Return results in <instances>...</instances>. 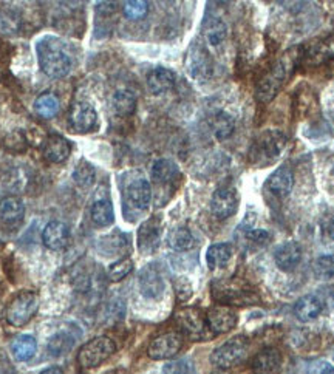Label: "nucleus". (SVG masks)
I'll use <instances>...</instances> for the list:
<instances>
[{"label":"nucleus","mask_w":334,"mask_h":374,"mask_svg":"<svg viewBox=\"0 0 334 374\" xmlns=\"http://www.w3.org/2000/svg\"><path fill=\"white\" fill-rule=\"evenodd\" d=\"M302 47H294L285 51L268 73L261 76V80L257 82V100L261 102L271 101L277 95L284 82L290 77L297 65L302 62Z\"/></svg>","instance_id":"obj_1"},{"label":"nucleus","mask_w":334,"mask_h":374,"mask_svg":"<svg viewBox=\"0 0 334 374\" xmlns=\"http://www.w3.org/2000/svg\"><path fill=\"white\" fill-rule=\"evenodd\" d=\"M36 48L39 65L48 77L59 80L70 73L71 59L53 37H45L39 41Z\"/></svg>","instance_id":"obj_2"},{"label":"nucleus","mask_w":334,"mask_h":374,"mask_svg":"<svg viewBox=\"0 0 334 374\" xmlns=\"http://www.w3.org/2000/svg\"><path fill=\"white\" fill-rule=\"evenodd\" d=\"M39 308V297L33 291H21L5 308V319L10 325L21 328L35 317Z\"/></svg>","instance_id":"obj_3"},{"label":"nucleus","mask_w":334,"mask_h":374,"mask_svg":"<svg viewBox=\"0 0 334 374\" xmlns=\"http://www.w3.org/2000/svg\"><path fill=\"white\" fill-rule=\"evenodd\" d=\"M286 146V136L277 132V130H270L263 132L252 147V161L260 164V166H270L272 161H276L284 152Z\"/></svg>","instance_id":"obj_4"},{"label":"nucleus","mask_w":334,"mask_h":374,"mask_svg":"<svg viewBox=\"0 0 334 374\" xmlns=\"http://www.w3.org/2000/svg\"><path fill=\"white\" fill-rule=\"evenodd\" d=\"M214 299L221 305L248 306L255 305L260 301L259 294L252 291L246 285L235 283V281H225V283H215L212 288Z\"/></svg>","instance_id":"obj_5"},{"label":"nucleus","mask_w":334,"mask_h":374,"mask_svg":"<svg viewBox=\"0 0 334 374\" xmlns=\"http://www.w3.org/2000/svg\"><path fill=\"white\" fill-rule=\"evenodd\" d=\"M116 351L113 340L107 336H100L91 339L77 353V364L82 370H91L100 366Z\"/></svg>","instance_id":"obj_6"},{"label":"nucleus","mask_w":334,"mask_h":374,"mask_svg":"<svg viewBox=\"0 0 334 374\" xmlns=\"http://www.w3.org/2000/svg\"><path fill=\"white\" fill-rule=\"evenodd\" d=\"M248 348H250V342L243 336L229 339L228 342L220 345L212 353L211 362L221 370L232 368V366L241 364L246 359Z\"/></svg>","instance_id":"obj_7"},{"label":"nucleus","mask_w":334,"mask_h":374,"mask_svg":"<svg viewBox=\"0 0 334 374\" xmlns=\"http://www.w3.org/2000/svg\"><path fill=\"white\" fill-rule=\"evenodd\" d=\"M152 201V189L149 181L135 180L124 190V212H138V215L147 211Z\"/></svg>","instance_id":"obj_8"},{"label":"nucleus","mask_w":334,"mask_h":374,"mask_svg":"<svg viewBox=\"0 0 334 374\" xmlns=\"http://www.w3.org/2000/svg\"><path fill=\"white\" fill-rule=\"evenodd\" d=\"M186 68L189 71V75L196 81L209 80V77H211L214 65L211 56H209L207 50L205 48V45L198 42H194L191 45V48H189L186 56Z\"/></svg>","instance_id":"obj_9"},{"label":"nucleus","mask_w":334,"mask_h":374,"mask_svg":"<svg viewBox=\"0 0 334 374\" xmlns=\"http://www.w3.org/2000/svg\"><path fill=\"white\" fill-rule=\"evenodd\" d=\"M175 321L183 333L194 339H198L206 334L207 320L198 308H181V310L175 312Z\"/></svg>","instance_id":"obj_10"},{"label":"nucleus","mask_w":334,"mask_h":374,"mask_svg":"<svg viewBox=\"0 0 334 374\" xmlns=\"http://www.w3.org/2000/svg\"><path fill=\"white\" fill-rule=\"evenodd\" d=\"M183 346V337L178 333H166L155 337L149 345L147 354L154 360L172 359L180 353Z\"/></svg>","instance_id":"obj_11"},{"label":"nucleus","mask_w":334,"mask_h":374,"mask_svg":"<svg viewBox=\"0 0 334 374\" xmlns=\"http://www.w3.org/2000/svg\"><path fill=\"white\" fill-rule=\"evenodd\" d=\"M334 59V35L324 39H316L310 47L302 50V64L308 67H319V65L330 62Z\"/></svg>","instance_id":"obj_12"},{"label":"nucleus","mask_w":334,"mask_h":374,"mask_svg":"<svg viewBox=\"0 0 334 374\" xmlns=\"http://www.w3.org/2000/svg\"><path fill=\"white\" fill-rule=\"evenodd\" d=\"M206 320L212 334H226L234 330L235 325H237L239 317L232 308L226 305H217L207 311Z\"/></svg>","instance_id":"obj_13"},{"label":"nucleus","mask_w":334,"mask_h":374,"mask_svg":"<svg viewBox=\"0 0 334 374\" xmlns=\"http://www.w3.org/2000/svg\"><path fill=\"white\" fill-rule=\"evenodd\" d=\"M71 126L80 133H89L96 129L98 113L89 102L76 101L70 109Z\"/></svg>","instance_id":"obj_14"},{"label":"nucleus","mask_w":334,"mask_h":374,"mask_svg":"<svg viewBox=\"0 0 334 374\" xmlns=\"http://www.w3.org/2000/svg\"><path fill=\"white\" fill-rule=\"evenodd\" d=\"M239 207L237 192L231 187H220L214 192L211 209L219 220H226L232 216Z\"/></svg>","instance_id":"obj_15"},{"label":"nucleus","mask_w":334,"mask_h":374,"mask_svg":"<svg viewBox=\"0 0 334 374\" xmlns=\"http://www.w3.org/2000/svg\"><path fill=\"white\" fill-rule=\"evenodd\" d=\"M140 291L146 299H160L165 292V280L156 265H147L140 272Z\"/></svg>","instance_id":"obj_16"},{"label":"nucleus","mask_w":334,"mask_h":374,"mask_svg":"<svg viewBox=\"0 0 334 374\" xmlns=\"http://www.w3.org/2000/svg\"><path fill=\"white\" fill-rule=\"evenodd\" d=\"M161 239V218L152 216L144 221L138 229V247L142 254H152L160 246Z\"/></svg>","instance_id":"obj_17"},{"label":"nucleus","mask_w":334,"mask_h":374,"mask_svg":"<svg viewBox=\"0 0 334 374\" xmlns=\"http://www.w3.org/2000/svg\"><path fill=\"white\" fill-rule=\"evenodd\" d=\"M294 186V175L291 167L281 166L274 172L265 183L266 192H270L272 196L279 200L286 198L291 194Z\"/></svg>","instance_id":"obj_18"},{"label":"nucleus","mask_w":334,"mask_h":374,"mask_svg":"<svg viewBox=\"0 0 334 374\" xmlns=\"http://www.w3.org/2000/svg\"><path fill=\"white\" fill-rule=\"evenodd\" d=\"M274 260H276V265L281 271L293 272L302 260V247L296 241L281 243L274 252Z\"/></svg>","instance_id":"obj_19"},{"label":"nucleus","mask_w":334,"mask_h":374,"mask_svg":"<svg viewBox=\"0 0 334 374\" xmlns=\"http://www.w3.org/2000/svg\"><path fill=\"white\" fill-rule=\"evenodd\" d=\"M70 239V229L62 221H50L44 229L42 240L44 245L47 246L51 251H61L65 246H67Z\"/></svg>","instance_id":"obj_20"},{"label":"nucleus","mask_w":334,"mask_h":374,"mask_svg":"<svg viewBox=\"0 0 334 374\" xmlns=\"http://www.w3.org/2000/svg\"><path fill=\"white\" fill-rule=\"evenodd\" d=\"M280 365L281 356L276 348H263L252 359V371L255 374H276Z\"/></svg>","instance_id":"obj_21"},{"label":"nucleus","mask_w":334,"mask_h":374,"mask_svg":"<svg viewBox=\"0 0 334 374\" xmlns=\"http://www.w3.org/2000/svg\"><path fill=\"white\" fill-rule=\"evenodd\" d=\"M25 205L17 196H5L0 200V221L6 226H16L24 220Z\"/></svg>","instance_id":"obj_22"},{"label":"nucleus","mask_w":334,"mask_h":374,"mask_svg":"<svg viewBox=\"0 0 334 374\" xmlns=\"http://www.w3.org/2000/svg\"><path fill=\"white\" fill-rule=\"evenodd\" d=\"M176 76L172 70L166 67H156L147 76V87L150 93L163 95L175 87Z\"/></svg>","instance_id":"obj_23"},{"label":"nucleus","mask_w":334,"mask_h":374,"mask_svg":"<svg viewBox=\"0 0 334 374\" xmlns=\"http://www.w3.org/2000/svg\"><path fill=\"white\" fill-rule=\"evenodd\" d=\"M324 301L320 300L317 295L308 294L305 297L300 299L296 306H294V314L300 321H311L316 320L320 314L324 312Z\"/></svg>","instance_id":"obj_24"},{"label":"nucleus","mask_w":334,"mask_h":374,"mask_svg":"<svg viewBox=\"0 0 334 374\" xmlns=\"http://www.w3.org/2000/svg\"><path fill=\"white\" fill-rule=\"evenodd\" d=\"M70 142L61 135H50L44 144L45 158L51 162H62L70 156Z\"/></svg>","instance_id":"obj_25"},{"label":"nucleus","mask_w":334,"mask_h":374,"mask_svg":"<svg viewBox=\"0 0 334 374\" xmlns=\"http://www.w3.org/2000/svg\"><path fill=\"white\" fill-rule=\"evenodd\" d=\"M232 246L229 243H217L207 249L206 252V261L209 269H220L225 268L229 260L232 259Z\"/></svg>","instance_id":"obj_26"},{"label":"nucleus","mask_w":334,"mask_h":374,"mask_svg":"<svg viewBox=\"0 0 334 374\" xmlns=\"http://www.w3.org/2000/svg\"><path fill=\"white\" fill-rule=\"evenodd\" d=\"M203 36H205L206 42L212 47H217L228 36V27L226 24L219 17H209L203 25Z\"/></svg>","instance_id":"obj_27"},{"label":"nucleus","mask_w":334,"mask_h":374,"mask_svg":"<svg viewBox=\"0 0 334 374\" xmlns=\"http://www.w3.org/2000/svg\"><path fill=\"white\" fill-rule=\"evenodd\" d=\"M36 350H37L36 339L28 336V334L17 336L11 344L12 356H15L19 362H27V360H30L33 356H35Z\"/></svg>","instance_id":"obj_28"},{"label":"nucleus","mask_w":334,"mask_h":374,"mask_svg":"<svg viewBox=\"0 0 334 374\" xmlns=\"http://www.w3.org/2000/svg\"><path fill=\"white\" fill-rule=\"evenodd\" d=\"M180 176V169L174 161L170 160H158L152 166V178L160 185H167V183L175 181Z\"/></svg>","instance_id":"obj_29"},{"label":"nucleus","mask_w":334,"mask_h":374,"mask_svg":"<svg viewBox=\"0 0 334 374\" xmlns=\"http://www.w3.org/2000/svg\"><path fill=\"white\" fill-rule=\"evenodd\" d=\"M167 245L170 246V249H174V251L183 252V251H189V249H192L195 245V240H194L192 232L189 231L187 227L178 226L169 232Z\"/></svg>","instance_id":"obj_30"},{"label":"nucleus","mask_w":334,"mask_h":374,"mask_svg":"<svg viewBox=\"0 0 334 374\" xmlns=\"http://www.w3.org/2000/svg\"><path fill=\"white\" fill-rule=\"evenodd\" d=\"M91 220L96 226L106 227L110 226L115 221V211L113 205L109 200H98L93 206H91Z\"/></svg>","instance_id":"obj_31"},{"label":"nucleus","mask_w":334,"mask_h":374,"mask_svg":"<svg viewBox=\"0 0 334 374\" xmlns=\"http://www.w3.org/2000/svg\"><path fill=\"white\" fill-rule=\"evenodd\" d=\"M209 124H211V130L217 140H226V138L232 135L235 127L234 118L225 113V111L215 113L211 120H209Z\"/></svg>","instance_id":"obj_32"},{"label":"nucleus","mask_w":334,"mask_h":374,"mask_svg":"<svg viewBox=\"0 0 334 374\" xmlns=\"http://www.w3.org/2000/svg\"><path fill=\"white\" fill-rule=\"evenodd\" d=\"M113 107L118 115L130 116L136 109V97L127 90L116 91L113 96Z\"/></svg>","instance_id":"obj_33"},{"label":"nucleus","mask_w":334,"mask_h":374,"mask_svg":"<svg viewBox=\"0 0 334 374\" xmlns=\"http://www.w3.org/2000/svg\"><path fill=\"white\" fill-rule=\"evenodd\" d=\"M35 109L37 115H41L45 120H50L59 111V100L53 93H42L36 100Z\"/></svg>","instance_id":"obj_34"},{"label":"nucleus","mask_w":334,"mask_h":374,"mask_svg":"<svg viewBox=\"0 0 334 374\" xmlns=\"http://www.w3.org/2000/svg\"><path fill=\"white\" fill-rule=\"evenodd\" d=\"M95 176H96V170L91 166L89 161L81 160L80 164L75 167L73 172V180L80 187L87 189L95 183Z\"/></svg>","instance_id":"obj_35"},{"label":"nucleus","mask_w":334,"mask_h":374,"mask_svg":"<svg viewBox=\"0 0 334 374\" xmlns=\"http://www.w3.org/2000/svg\"><path fill=\"white\" fill-rule=\"evenodd\" d=\"M75 345L73 336H70L68 333H57L48 342V351L51 356H62L67 353L71 346Z\"/></svg>","instance_id":"obj_36"},{"label":"nucleus","mask_w":334,"mask_h":374,"mask_svg":"<svg viewBox=\"0 0 334 374\" xmlns=\"http://www.w3.org/2000/svg\"><path fill=\"white\" fill-rule=\"evenodd\" d=\"M132 271H133V260L130 257H124L109 268V280L116 283V281L126 279Z\"/></svg>","instance_id":"obj_37"},{"label":"nucleus","mask_w":334,"mask_h":374,"mask_svg":"<svg viewBox=\"0 0 334 374\" xmlns=\"http://www.w3.org/2000/svg\"><path fill=\"white\" fill-rule=\"evenodd\" d=\"M149 11V3L144 0H130L124 3V16L130 21H140Z\"/></svg>","instance_id":"obj_38"},{"label":"nucleus","mask_w":334,"mask_h":374,"mask_svg":"<svg viewBox=\"0 0 334 374\" xmlns=\"http://www.w3.org/2000/svg\"><path fill=\"white\" fill-rule=\"evenodd\" d=\"M314 272L319 279L334 277V257L333 255H320L314 261Z\"/></svg>","instance_id":"obj_39"},{"label":"nucleus","mask_w":334,"mask_h":374,"mask_svg":"<svg viewBox=\"0 0 334 374\" xmlns=\"http://www.w3.org/2000/svg\"><path fill=\"white\" fill-rule=\"evenodd\" d=\"M163 374H195V368L189 360L180 359L167 362L163 368Z\"/></svg>","instance_id":"obj_40"},{"label":"nucleus","mask_w":334,"mask_h":374,"mask_svg":"<svg viewBox=\"0 0 334 374\" xmlns=\"http://www.w3.org/2000/svg\"><path fill=\"white\" fill-rule=\"evenodd\" d=\"M6 147L15 150V152H22L27 147V142H25V138L22 133H11L8 138H6Z\"/></svg>","instance_id":"obj_41"},{"label":"nucleus","mask_w":334,"mask_h":374,"mask_svg":"<svg viewBox=\"0 0 334 374\" xmlns=\"http://www.w3.org/2000/svg\"><path fill=\"white\" fill-rule=\"evenodd\" d=\"M246 237L252 243H257L260 246H265L271 241V235L270 232L263 231V229H254V231H250L246 234Z\"/></svg>","instance_id":"obj_42"},{"label":"nucleus","mask_w":334,"mask_h":374,"mask_svg":"<svg viewBox=\"0 0 334 374\" xmlns=\"http://www.w3.org/2000/svg\"><path fill=\"white\" fill-rule=\"evenodd\" d=\"M308 374H334V366L319 360L308 366Z\"/></svg>","instance_id":"obj_43"},{"label":"nucleus","mask_w":334,"mask_h":374,"mask_svg":"<svg viewBox=\"0 0 334 374\" xmlns=\"http://www.w3.org/2000/svg\"><path fill=\"white\" fill-rule=\"evenodd\" d=\"M41 374H64L61 368H57V366H51V368L44 370Z\"/></svg>","instance_id":"obj_44"},{"label":"nucleus","mask_w":334,"mask_h":374,"mask_svg":"<svg viewBox=\"0 0 334 374\" xmlns=\"http://www.w3.org/2000/svg\"><path fill=\"white\" fill-rule=\"evenodd\" d=\"M328 232H330V237L334 240V221L330 225V229H328Z\"/></svg>","instance_id":"obj_45"},{"label":"nucleus","mask_w":334,"mask_h":374,"mask_svg":"<svg viewBox=\"0 0 334 374\" xmlns=\"http://www.w3.org/2000/svg\"><path fill=\"white\" fill-rule=\"evenodd\" d=\"M3 48H5V45H3L2 41H0V59H2V51H3Z\"/></svg>","instance_id":"obj_46"},{"label":"nucleus","mask_w":334,"mask_h":374,"mask_svg":"<svg viewBox=\"0 0 334 374\" xmlns=\"http://www.w3.org/2000/svg\"><path fill=\"white\" fill-rule=\"evenodd\" d=\"M212 374H229V373H226V371H217V373H212Z\"/></svg>","instance_id":"obj_47"}]
</instances>
